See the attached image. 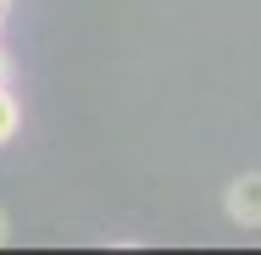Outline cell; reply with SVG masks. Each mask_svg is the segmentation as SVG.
Listing matches in <instances>:
<instances>
[{
    "label": "cell",
    "instance_id": "obj_1",
    "mask_svg": "<svg viewBox=\"0 0 261 255\" xmlns=\"http://www.w3.org/2000/svg\"><path fill=\"white\" fill-rule=\"evenodd\" d=\"M222 211H228V222H233V228H261V172L233 178V183H228Z\"/></svg>",
    "mask_w": 261,
    "mask_h": 255
},
{
    "label": "cell",
    "instance_id": "obj_2",
    "mask_svg": "<svg viewBox=\"0 0 261 255\" xmlns=\"http://www.w3.org/2000/svg\"><path fill=\"white\" fill-rule=\"evenodd\" d=\"M17 128H22V105L11 100V89H0V145H11Z\"/></svg>",
    "mask_w": 261,
    "mask_h": 255
},
{
    "label": "cell",
    "instance_id": "obj_3",
    "mask_svg": "<svg viewBox=\"0 0 261 255\" xmlns=\"http://www.w3.org/2000/svg\"><path fill=\"white\" fill-rule=\"evenodd\" d=\"M6 83H11V61L0 55V89H6Z\"/></svg>",
    "mask_w": 261,
    "mask_h": 255
},
{
    "label": "cell",
    "instance_id": "obj_4",
    "mask_svg": "<svg viewBox=\"0 0 261 255\" xmlns=\"http://www.w3.org/2000/svg\"><path fill=\"white\" fill-rule=\"evenodd\" d=\"M6 233H11V228H6V211H0V244H6Z\"/></svg>",
    "mask_w": 261,
    "mask_h": 255
},
{
    "label": "cell",
    "instance_id": "obj_5",
    "mask_svg": "<svg viewBox=\"0 0 261 255\" xmlns=\"http://www.w3.org/2000/svg\"><path fill=\"white\" fill-rule=\"evenodd\" d=\"M0 22H6V0H0Z\"/></svg>",
    "mask_w": 261,
    "mask_h": 255
}]
</instances>
